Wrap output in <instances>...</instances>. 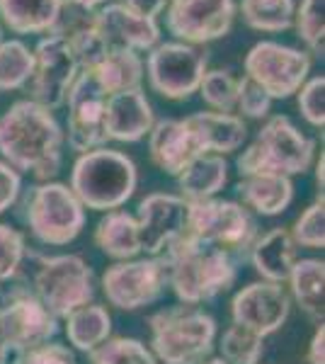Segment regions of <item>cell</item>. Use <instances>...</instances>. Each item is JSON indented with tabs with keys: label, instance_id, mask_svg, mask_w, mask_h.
Masks as SVG:
<instances>
[{
	"label": "cell",
	"instance_id": "46",
	"mask_svg": "<svg viewBox=\"0 0 325 364\" xmlns=\"http://www.w3.org/2000/svg\"><path fill=\"white\" fill-rule=\"evenodd\" d=\"M80 5H85V8H90V10H95L97 5H102V3H107V0H78Z\"/></svg>",
	"mask_w": 325,
	"mask_h": 364
},
{
	"label": "cell",
	"instance_id": "18",
	"mask_svg": "<svg viewBox=\"0 0 325 364\" xmlns=\"http://www.w3.org/2000/svg\"><path fill=\"white\" fill-rule=\"evenodd\" d=\"M95 29L107 49H132L139 54L151 51L161 42V27L156 25V20L136 15L122 3L97 10Z\"/></svg>",
	"mask_w": 325,
	"mask_h": 364
},
{
	"label": "cell",
	"instance_id": "3",
	"mask_svg": "<svg viewBox=\"0 0 325 364\" xmlns=\"http://www.w3.org/2000/svg\"><path fill=\"white\" fill-rule=\"evenodd\" d=\"M139 185L134 161L122 151L92 149L78 156L70 170V192L82 209L112 211L122 209L134 197Z\"/></svg>",
	"mask_w": 325,
	"mask_h": 364
},
{
	"label": "cell",
	"instance_id": "17",
	"mask_svg": "<svg viewBox=\"0 0 325 364\" xmlns=\"http://www.w3.org/2000/svg\"><path fill=\"white\" fill-rule=\"evenodd\" d=\"M13 352H27L49 343L58 333V318L51 314L34 291H15L0 306Z\"/></svg>",
	"mask_w": 325,
	"mask_h": 364
},
{
	"label": "cell",
	"instance_id": "1",
	"mask_svg": "<svg viewBox=\"0 0 325 364\" xmlns=\"http://www.w3.org/2000/svg\"><path fill=\"white\" fill-rule=\"evenodd\" d=\"M63 129L51 109L32 100H17L0 117V156L17 173L41 182L56 178L63 161Z\"/></svg>",
	"mask_w": 325,
	"mask_h": 364
},
{
	"label": "cell",
	"instance_id": "19",
	"mask_svg": "<svg viewBox=\"0 0 325 364\" xmlns=\"http://www.w3.org/2000/svg\"><path fill=\"white\" fill-rule=\"evenodd\" d=\"M153 124H156L153 107L141 87L107 97V107H105V134H107V141L134 144V141L144 139L153 129Z\"/></svg>",
	"mask_w": 325,
	"mask_h": 364
},
{
	"label": "cell",
	"instance_id": "26",
	"mask_svg": "<svg viewBox=\"0 0 325 364\" xmlns=\"http://www.w3.org/2000/svg\"><path fill=\"white\" fill-rule=\"evenodd\" d=\"M228 180V163L223 156L216 154H202L177 175V187L180 197L185 202H202L211 199L223 190Z\"/></svg>",
	"mask_w": 325,
	"mask_h": 364
},
{
	"label": "cell",
	"instance_id": "9",
	"mask_svg": "<svg viewBox=\"0 0 325 364\" xmlns=\"http://www.w3.org/2000/svg\"><path fill=\"white\" fill-rule=\"evenodd\" d=\"M243 68L272 100H287L309 80L311 56L277 42H257L247 51Z\"/></svg>",
	"mask_w": 325,
	"mask_h": 364
},
{
	"label": "cell",
	"instance_id": "27",
	"mask_svg": "<svg viewBox=\"0 0 325 364\" xmlns=\"http://www.w3.org/2000/svg\"><path fill=\"white\" fill-rule=\"evenodd\" d=\"M292 296L297 306L309 316L311 321L323 323L325 311V262L316 257L297 260L292 267V274L287 279Z\"/></svg>",
	"mask_w": 325,
	"mask_h": 364
},
{
	"label": "cell",
	"instance_id": "13",
	"mask_svg": "<svg viewBox=\"0 0 325 364\" xmlns=\"http://www.w3.org/2000/svg\"><path fill=\"white\" fill-rule=\"evenodd\" d=\"M233 17V0H168L165 27L182 44L197 46L226 37Z\"/></svg>",
	"mask_w": 325,
	"mask_h": 364
},
{
	"label": "cell",
	"instance_id": "4",
	"mask_svg": "<svg viewBox=\"0 0 325 364\" xmlns=\"http://www.w3.org/2000/svg\"><path fill=\"white\" fill-rule=\"evenodd\" d=\"M149 326L158 364H202L216 345V321L187 304L153 314Z\"/></svg>",
	"mask_w": 325,
	"mask_h": 364
},
{
	"label": "cell",
	"instance_id": "31",
	"mask_svg": "<svg viewBox=\"0 0 325 364\" xmlns=\"http://www.w3.org/2000/svg\"><path fill=\"white\" fill-rule=\"evenodd\" d=\"M34 54L22 42H0V92L17 90L32 78Z\"/></svg>",
	"mask_w": 325,
	"mask_h": 364
},
{
	"label": "cell",
	"instance_id": "48",
	"mask_svg": "<svg viewBox=\"0 0 325 364\" xmlns=\"http://www.w3.org/2000/svg\"><path fill=\"white\" fill-rule=\"evenodd\" d=\"M0 42H3V29H0Z\"/></svg>",
	"mask_w": 325,
	"mask_h": 364
},
{
	"label": "cell",
	"instance_id": "42",
	"mask_svg": "<svg viewBox=\"0 0 325 364\" xmlns=\"http://www.w3.org/2000/svg\"><path fill=\"white\" fill-rule=\"evenodd\" d=\"M122 5H124V8H129L136 15L149 17V20H156V17L165 10L168 0H122Z\"/></svg>",
	"mask_w": 325,
	"mask_h": 364
},
{
	"label": "cell",
	"instance_id": "14",
	"mask_svg": "<svg viewBox=\"0 0 325 364\" xmlns=\"http://www.w3.org/2000/svg\"><path fill=\"white\" fill-rule=\"evenodd\" d=\"M68 144L73 151H92L102 149L107 144L105 134V107L107 95L90 70H78V78L73 80L68 90Z\"/></svg>",
	"mask_w": 325,
	"mask_h": 364
},
{
	"label": "cell",
	"instance_id": "33",
	"mask_svg": "<svg viewBox=\"0 0 325 364\" xmlns=\"http://www.w3.org/2000/svg\"><path fill=\"white\" fill-rule=\"evenodd\" d=\"M90 364H158V360L141 340L110 338L90 352Z\"/></svg>",
	"mask_w": 325,
	"mask_h": 364
},
{
	"label": "cell",
	"instance_id": "39",
	"mask_svg": "<svg viewBox=\"0 0 325 364\" xmlns=\"http://www.w3.org/2000/svg\"><path fill=\"white\" fill-rule=\"evenodd\" d=\"M272 97L247 75L238 78V95H235V109L247 119H262L270 114Z\"/></svg>",
	"mask_w": 325,
	"mask_h": 364
},
{
	"label": "cell",
	"instance_id": "45",
	"mask_svg": "<svg viewBox=\"0 0 325 364\" xmlns=\"http://www.w3.org/2000/svg\"><path fill=\"white\" fill-rule=\"evenodd\" d=\"M323 168H325V161H323V154H321V158H318V163H316V182H318L321 190H323Z\"/></svg>",
	"mask_w": 325,
	"mask_h": 364
},
{
	"label": "cell",
	"instance_id": "47",
	"mask_svg": "<svg viewBox=\"0 0 325 364\" xmlns=\"http://www.w3.org/2000/svg\"><path fill=\"white\" fill-rule=\"evenodd\" d=\"M202 364H226L221 360V357H216V360H206V362H202Z\"/></svg>",
	"mask_w": 325,
	"mask_h": 364
},
{
	"label": "cell",
	"instance_id": "43",
	"mask_svg": "<svg viewBox=\"0 0 325 364\" xmlns=\"http://www.w3.org/2000/svg\"><path fill=\"white\" fill-rule=\"evenodd\" d=\"M306 364H325V326L318 323L316 333H313L309 350H306Z\"/></svg>",
	"mask_w": 325,
	"mask_h": 364
},
{
	"label": "cell",
	"instance_id": "7",
	"mask_svg": "<svg viewBox=\"0 0 325 364\" xmlns=\"http://www.w3.org/2000/svg\"><path fill=\"white\" fill-rule=\"evenodd\" d=\"M25 221L44 245H68L85 228V209L63 182H41L25 204Z\"/></svg>",
	"mask_w": 325,
	"mask_h": 364
},
{
	"label": "cell",
	"instance_id": "25",
	"mask_svg": "<svg viewBox=\"0 0 325 364\" xmlns=\"http://www.w3.org/2000/svg\"><path fill=\"white\" fill-rule=\"evenodd\" d=\"M95 245L112 260H134L141 252L136 216L122 209L105 211V216L95 228Z\"/></svg>",
	"mask_w": 325,
	"mask_h": 364
},
{
	"label": "cell",
	"instance_id": "12",
	"mask_svg": "<svg viewBox=\"0 0 325 364\" xmlns=\"http://www.w3.org/2000/svg\"><path fill=\"white\" fill-rule=\"evenodd\" d=\"M78 61L66 39L49 34L34 49V70L29 78V100L46 109L66 105L68 90L78 78Z\"/></svg>",
	"mask_w": 325,
	"mask_h": 364
},
{
	"label": "cell",
	"instance_id": "30",
	"mask_svg": "<svg viewBox=\"0 0 325 364\" xmlns=\"http://www.w3.org/2000/svg\"><path fill=\"white\" fill-rule=\"evenodd\" d=\"M240 13L257 32H284L294 25V0H243Z\"/></svg>",
	"mask_w": 325,
	"mask_h": 364
},
{
	"label": "cell",
	"instance_id": "10",
	"mask_svg": "<svg viewBox=\"0 0 325 364\" xmlns=\"http://www.w3.org/2000/svg\"><path fill=\"white\" fill-rule=\"evenodd\" d=\"M209 56L197 46L165 42L151 49L146 61L149 83L158 95L168 100H187L199 90Z\"/></svg>",
	"mask_w": 325,
	"mask_h": 364
},
{
	"label": "cell",
	"instance_id": "38",
	"mask_svg": "<svg viewBox=\"0 0 325 364\" xmlns=\"http://www.w3.org/2000/svg\"><path fill=\"white\" fill-rule=\"evenodd\" d=\"M299 109L311 127H316V129L325 127V78L323 75H313L311 80H306V83L301 85Z\"/></svg>",
	"mask_w": 325,
	"mask_h": 364
},
{
	"label": "cell",
	"instance_id": "16",
	"mask_svg": "<svg viewBox=\"0 0 325 364\" xmlns=\"http://www.w3.org/2000/svg\"><path fill=\"white\" fill-rule=\"evenodd\" d=\"M136 224L141 236V252H149L151 257L161 255L170 243L185 236L187 202L180 195H165V192L146 195L136 211Z\"/></svg>",
	"mask_w": 325,
	"mask_h": 364
},
{
	"label": "cell",
	"instance_id": "20",
	"mask_svg": "<svg viewBox=\"0 0 325 364\" xmlns=\"http://www.w3.org/2000/svg\"><path fill=\"white\" fill-rule=\"evenodd\" d=\"M151 158L163 173L180 175L197 156H202L197 139L185 124V119H161L149 132Z\"/></svg>",
	"mask_w": 325,
	"mask_h": 364
},
{
	"label": "cell",
	"instance_id": "36",
	"mask_svg": "<svg viewBox=\"0 0 325 364\" xmlns=\"http://www.w3.org/2000/svg\"><path fill=\"white\" fill-rule=\"evenodd\" d=\"M294 243L301 248H311V250H321L325 248V207H323V197L318 202H313L311 207H306L304 214L297 219L292 231Z\"/></svg>",
	"mask_w": 325,
	"mask_h": 364
},
{
	"label": "cell",
	"instance_id": "23",
	"mask_svg": "<svg viewBox=\"0 0 325 364\" xmlns=\"http://www.w3.org/2000/svg\"><path fill=\"white\" fill-rule=\"evenodd\" d=\"M235 192L243 199V207L252 209L262 216H277L294 199V182L287 175H270V173H255L243 175L235 185Z\"/></svg>",
	"mask_w": 325,
	"mask_h": 364
},
{
	"label": "cell",
	"instance_id": "22",
	"mask_svg": "<svg viewBox=\"0 0 325 364\" xmlns=\"http://www.w3.org/2000/svg\"><path fill=\"white\" fill-rule=\"evenodd\" d=\"M297 248L289 228H272L265 233L262 238H255V243L250 245V257L252 267L257 269V274L265 282H275V284H284L292 274L297 257Z\"/></svg>",
	"mask_w": 325,
	"mask_h": 364
},
{
	"label": "cell",
	"instance_id": "34",
	"mask_svg": "<svg viewBox=\"0 0 325 364\" xmlns=\"http://www.w3.org/2000/svg\"><path fill=\"white\" fill-rule=\"evenodd\" d=\"M199 95L214 112L230 114L235 109V95H238V78L230 75V70H206L202 83H199Z\"/></svg>",
	"mask_w": 325,
	"mask_h": 364
},
{
	"label": "cell",
	"instance_id": "41",
	"mask_svg": "<svg viewBox=\"0 0 325 364\" xmlns=\"http://www.w3.org/2000/svg\"><path fill=\"white\" fill-rule=\"evenodd\" d=\"M22 192V178L15 168H10L5 161H0V214L15 207Z\"/></svg>",
	"mask_w": 325,
	"mask_h": 364
},
{
	"label": "cell",
	"instance_id": "15",
	"mask_svg": "<svg viewBox=\"0 0 325 364\" xmlns=\"http://www.w3.org/2000/svg\"><path fill=\"white\" fill-rule=\"evenodd\" d=\"M292 311V296L282 284L275 282H252L243 287L230 301V318L235 326L267 338L277 333L289 318Z\"/></svg>",
	"mask_w": 325,
	"mask_h": 364
},
{
	"label": "cell",
	"instance_id": "32",
	"mask_svg": "<svg viewBox=\"0 0 325 364\" xmlns=\"http://www.w3.org/2000/svg\"><path fill=\"white\" fill-rule=\"evenodd\" d=\"M218 350L226 364H260L265 352V338L233 323L218 340Z\"/></svg>",
	"mask_w": 325,
	"mask_h": 364
},
{
	"label": "cell",
	"instance_id": "40",
	"mask_svg": "<svg viewBox=\"0 0 325 364\" xmlns=\"http://www.w3.org/2000/svg\"><path fill=\"white\" fill-rule=\"evenodd\" d=\"M15 364H78V362H75V352L68 345L44 343L39 348L22 352V357Z\"/></svg>",
	"mask_w": 325,
	"mask_h": 364
},
{
	"label": "cell",
	"instance_id": "11",
	"mask_svg": "<svg viewBox=\"0 0 325 364\" xmlns=\"http://www.w3.org/2000/svg\"><path fill=\"white\" fill-rule=\"evenodd\" d=\"M168 287V267L161 255L122 260L102 274V291L112 306L136 311L156 304Z\"/></svg>",
	"mask_w": 325,
	"mask_h": 364
},
{
	"label": "cell",
	"instance_id": "8",
	"mask_svg": "<svg viewBox=\"0 0 325 364\" xmlns=\"http://www.w3.org/2000/svg\"><path fill=\"white\" fill-rule=\"evenodd\" d=\"M34 294L61 321L70 311L92 301L95 274L80 255L37 257Z\"/></svg>",
	"mask_w": 325,
	"mask_h": 364
},
{
	"label": "cell",
	"instance_id": "5",
	"mask_svg": "<svg viewBox=\"0 0 325 364\" xmlns=\"http://www.w3.org/2000/svg\"><path fill=\"white\" fill-rule=\"evenodd\" d=\"M316 158V141L304 136L292 119L284 114H275L265 122L255 141L238 156L235 166L238 175H301L313 166Z\"/></svg>",
	"mask_w": 325,
	"mask_h": 364
},
{
	"label": "cell",
	"instance_id": "24",
	"mask_svg": "<svg viewBox=\"0 0 325 364\" xmlns=\"http://www.w3.org/2000/svg\"><path fill=\"white\" fill-rule=\"evenodd\" d=\"M90 70L105 95H119V92L136 90L144 80V61L132 49H107L100 61Z\"/></svg>",
	"mask_w": 325,
	"mask_h": 364
},
{
	"label": "cell",
	"instance_id": "37",
	"mask_svg": "<svg viewBox=\"0 0 325 364\" xmlns=\"http://www.w3.org/2000/svg\"><path fill=\"white\" fill-rule=\"evenodd\" d=\"M25 255H27L25 236L13 226L0 224V282H10L20 272Z\"/></svg>",
	"mask_w": 325,
	"mask_h": 364
},
{
	"label": "cell",
	"instance_id": "28",
	"mask_svg": "<svg viewBox=\"0 0 325 364\" xmlns=\"http://www.w3.org/2000/svg\"><path fill=\"white\" fill-rule=\"evenodd\" d=\"M61 0H0V17L15 34L51 32Z\"/></svg>",
	"mask_w": 325,
	"mask_h": 364
},
{
	"label": "cell",
	"instance_id": "29",
	"mask_svg": "<svg viewBox=\"0 0 325 364\" xmlns=\"http://www.w3.org/2000/svg\"><path fill=\"white\" fill-rule=\"evenodd\" d=\"M66 336L68 343L80 352H92L95 348L110 340L112 333V316L102 304H85L70 311L66 316Z\"/></svg>",
	"mask_w": 325,
	"mask_h": 364
},
{
	"label": "cell",
	"instance_id": "44",
	"mask_svg": "<svg viewBox=\"0 0 325 364\" xmlns=\"http://www.w3.org/2000/svg\"><path fill=\"white\" fill-rule=\"evenodd\" d=\"M10 340H8V333H5V323H3V314H0V364H8L10 360Z\"/></svg>",
	"mask_w": 325,
	"mask_h": 364
},
{
	"label": "cell",
	"instance_id": "6",
	"mask_svg": "<svg viewBox=\"0 0 325 364\" xmlns=\"http://www.w3.org/2000/svg\"><path fill=\"white\" fill-rule=\"evenodd\" d=\"M187 236L226 250L235 262L245 260L257 238V224L243 204L228 199L187 202Z\"/></svg>",
	"mask_w": 325,
	"mask_h": 364
},
{
	"label": "cell",
	"instance_id": "35",
	"mask_svg": "<svg viewBox=\"0 0 325 364\" xmlns=\"http://www.w3.org/2000/svg\"><path fill=\"white\" fill-rule=\"evenodd\" d=\"M325 0H301L299 13H294L299 39L309 46V54L323 56L325 46Z\"/></svg>",
	"mask_w": 325,
	"mask_h": 364
},
{
	"label": "cell",
	"instance_id": "21",
	"mask_svg": "<svg viewBox=\"0 0 325 364\" xmlns=\"http://www.w3.org/2000/svg\"><path fill=\"white\" fill-rule=\"evenodd\" d=\"M185 124L194 134L202 154H216V156L233 154V151H238L243 146V141L247 136L245 122L235 114L197 112L187 117Z\"/></svg>",
	"mask_w": 325,
	"mask_h": 364
},
{
	"label": "cell",
	"instance_id": "2",
	"mask_svg": "<svg viewBox=\"0 0 325 364\" xmlns=\"http://www.w3.org/2000/svg\"><path fill=\"white\" fill-rule=\"evenodd\" d=\"M168 267V287L187 306L211 301L228 291L235 282V260L226 250L202 243L192 236H180L161 252Z\"/></svg>",
	"mask_w": 325,
	"mask_h": 364
}]
</instances>
